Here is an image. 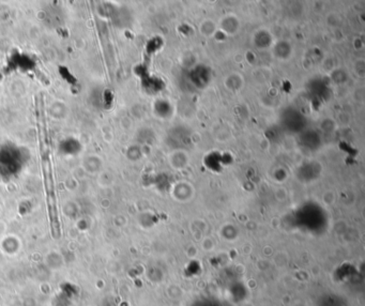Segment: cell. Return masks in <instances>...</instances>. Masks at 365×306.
Returning <instances> with one entry per match:
<instances>
[{
    "label": "cell",
    "instance_id": "6da1fadb",
    "mask_svg": "<svg viewBox=\"0 0 365 306\" xmlns=\"http://www.w3.org/2000/svg\"><path fill=\"white\" fill-rule=\"evenodd\" d=\"M38 123H39V136H40V147H41V157H42V168L44 175V182H45V189L47 194V203L50 225L55 237L59 235V223L57 217V208H56V198L54 191V182L50 174V163L48 157V146L46 139V127H45V116L43 111H39Z\"/></svg>",
    "mask_w": 365,
    "mask_h": 306
}]
</instances>
